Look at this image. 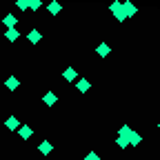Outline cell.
Segmentation results:
<instances>
[{
  "label": "cell",
  "mask_w": 160,
  "mask_h": 160,
  "mask_svg": "<svg viewBox=\"0 0 160 160\" xmlns=\"http://www.w3.org/2000/svg\"><path fill=\"white\" fill-rule=\"evenodd\" d=\"M109 9L113 11V16H116V20H120V22H122V20H127V13H125V7L120 5V2H113V5H109Z\"/></svg>",
  "instance_id": "1"
},
{
  "label": "cell",
  "mask_w": 160,
  "mask_h": 160,
  "mask_svg": "<svg viewBox=\"0 0 160 160\" xmlns=\"http://www.w3.org/2000/svg\"><path fill=\"white\" fill-rule=\"evenodd\" d=\"M16 22H18V18H16V16H11V13L2 18V25H5L7 29H16Z\"/></svg>",
  "instance_id": "2"
},
{
  "label": "cell",
  "mask_w": 160,
  "mask_h": 160,
  "mask_svg": "<svg viewBox=\"0 0 160 160\" xmlns=\"http://www.w3.org/2000/svg\"><path fill=\"white\" fill-rule=\"evenodd\" d=\"M96 51H98V56H100V58H107V56H109V51H111V47H109L107 42H100Z\"/></svg>",
  "instance_id": "3"
},
{
  "label": "cell",
  "mask_w": 160,
  "mask_h": 160,
  "mask_svg": "<svg viewBox=\"0 0 160 160\" xmlns=\"http://www.w3.org/2000/svg\"><path fill=\"white\" fill-rule=\"evenodd\" d=\"M40 38H42V36H40V31H38V29H31V31H29V36H27V40H29L31 45L40 42Z\"/></svg>",
  "instance_id": "4"
},
{
  "label": "cell",
  "mask_w": 160,
  "mask_h": 160,
  "mask_svg": "<svg viewBox=\"0 0 160 160\" xmlns=\"http://www.w3.org/2000/svg\"><path fill=\"white\" fill-rule=\"evenodd\" d=\"M42 100H45V105H47V107H53V105H56V100H58V98H56V93H53V91H47Z\"/></svg>",
  "instance_id": "5"
},
{
  "label": "cell",
  "mask_w": 160,
  "mask_h": 160,
  "mask_svg": "<svg viewBox=\"0 0 160 160\" xmlns=\"http://www.w3.org/2000/svg\"><path fill=\"white\" fill-rule=\"evenodd\" d=\"M18 131H20V136H22V140H29V138H31V133H33V129H31L29 125H22Z\"/></svg>",
  "instance_id": "6"
},
{
  "label": "cell",
  "mask_w": 160,
  "mask_h": 160,
  "mask_svg": "<svg viewBox=\"0 0 160 160\" xmlns=\"http://www.w3.org/2000/svg\"><path fill=\"white\" fill-rule=\"evenodd\" d=\"M5 127H7V129H11V131H13V129H20V122H18V118H13V116H11V118H7Z\"/></svg>",
  "instance_id": "7"
},
{
  "label": "cell",
  "mask_w": 160,
  "mask_h": 160,
  "mask_svg": "<svg viewBox=\"0 0 160 160\" xmlns=\"http://www.w3.org/2000/svg\"><path fill=\"white\" fill-rule=\"evenodd\" d=\"M89 87H91V85H89V80H85V78L76 82V89H78V91H82V93H85V91H89Z\"/></svg>",
  "instance_id": "8"
},
{
  "label": "cell",
  "mask_w": 160,
  "mask_h": 160,
  "mask_svg": "<svg viewBox=\"0 0 160 160\" xmlns=\"http://www.w3.org/2000/svg\"><path fill=\"white\" fill-rule=\"evenodd\" d=\"M51 149H53V147H51V142H47V140L38 145V151H40V153H45V156H47V153H51Z\"/></svg>",
  "instance_id": "9"
},
{
  "label": "cell",
  "mask_w": 160,
  "mask_h": 160,
  "mask_svg": "<svg viewBox=\"0 0 160 160\" xmlns=\"http://www.w3.org/2000/svg\"><path fill=\"white\" fill-rule=\"evenodd\" d=\"M5 85H7V89H11V91H13V89H18V85H20V82H18V78H16V76H9Z\"/></svg>",
  "instance_id": "10"
},
{
  "label": "cell",
  "mask_w": 160,
  "mask_h": 160,
  "mask_svg": "<svg viewBox=\"0 0 160 160\" xmlns=\"http://www.w3.org/2000/svg\"><path fill=\"white\" fill-rule=\"evenodd\" d=\"M116 145H118L120 149L129 147V138H127V136H118V138H116Z\"/></svg>",
  "instance_id": "11"
},
{
  "label": "cell",
  "mask_w": 160,
  "mask_h": 160,
  "mask_svg": "<svg viewBox=\"0 0 160 160\" xmlns=\"http://www.w3.org/2000/svg\"><path fill=\"white\" fill-rule=\"evenodd\" d=\"M18 36H20V33H18V29H7V31H5V38H7V40H11V42H13V40H18Z\"/></svg>",
  "instance_id": "12"
},
{
  "label": "cell",
  "mask_w": 160,
  "mask_h": 160,
  "mask_svg": "<svg viewBox=\"0 0 160 160\" xmlns=\"http://www.w3.org/2000/svg\"><path fill=\"white\" fill-rule=\"evenodd\" d=\"M129 145H133V147L140 145V133H138V131H131V133H129Z\"/></svg>",
  "instance_id": "13"
},
{
  "label": "cell",
  "mask_w": 160,
  "mask_h": 160,
  "mask_svg": "<svg viewBox=\"0 0 160 160\" xmlns=\"http://www.w3.org/2000/svg\"><path fill=\"white\" fill-rule=\"evenodd\" d=\"M60 9H62V5H60V2H49V13H51V16H58Z\"/></svg>",
  "instance_id": "14"
},
{
  "label": "cell",
  "mask_w": 160,
  "mask_h": 160,
  "mask_svg": "<svg viewBox=\"0 0 160 160\" xmlns=\"http://www.w3.org/2000/svg\"><path fill=\"white\" fill-rule=\"evenodd\" d=\"M122 7H125V13H127V18H129V16H136V11H138V9H136L131 2H125Z\"/></svg>",
  "instance_id": "15"
},
{
  "label": "cell",
  "mask_w": 160,
  "mask_h": 160,
  "mask_svg": "<svg viewBox=\"0 0 160 160\" xmlns=\"http://www.w3.org/2000/svg\"><path fill=\"white\" fill-rule=\"evenodd\" d=\"M62 76H65V80H76V69H73V67H69V69H65V73H62Z\"/></svg>",
  "instance_id": "16"
},
{
  "label": "cell",
  "mask_w": 160,
  "mask_h": 160,
  "mask_svg": "<svg viewBox=\"0 0 160 160\" xmlns=\"http://www.w3.org/2000/svg\"><path fill=\"white\" fill-rule=\"evenodd\" d=\"M18 9H29V2H27V0H18Z\"/></svg>",
  "instance_id": "17"
},
{
  "label": "cell",
  "mask_w": 160,
  "mask_h": 160,
  "mask_svg": "<svg viewBox=\"0 0 160 160\" xmlns=\"http://www.w3.org/2000/svg\"><path fill=\"white\" fill-rule=\"evenodd\" d=\"M29 9H40V0H31V2H29Z\"/></svg>",
  "instance_id": "18"
},
{
  "label": "cell",
  "mask_w": 160,
  "mask_h": 160,
  "mask_svg": "<svg viewBox=\"0 0 160 160\" xmlns=\"http://www.w3.org/2000/svg\"><path fill=\"white\" fill-rule=\"evenodd\" d=\"M85 160H100V156H98V153H87Z\"/></svg>",
  "instance_id": "19"
},
{
  "label": "cell",
  "mask_w": 160,
  "mask_h": 160,
  "mask_svg": "<svg viewBox=\"0 0 160 160\" xmlns=\"http://www.w3.org/2000/svg\"><path fill=\"white\" fill-rule=\"evenodd\" d=\"M158 129H160V122H158Z\"/></svg>",
  "instance_id": "20"
}]
</instances>
